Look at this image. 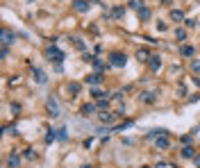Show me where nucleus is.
Segmentation results:
<instances>
[{"label":"nucleus","instance_id":"7","mask_svg":"<svg viewBox=\"0 0 200 168\" xmlns=\"http://www.w3.org/2000/svg\"><path fill=\"white\" fill-rule=\"evenodd\" d=\"M18 164H21V157H18L16 152H12L7 157V168H18Z\"/></svg>","mask_w":200,"mask_h":168},{"label":"nucleus","instance_id":"6","mask_svg":"<svg viewBox=\"0 0 200 168\" xmlns=\"http://www.w3.org/2000/svg\"><path fill=\"white\" fill-rule=\"evenodd\" d=\"M114 118H116V116H114L111 111H100V114H98V121L105 123V125H111V123H114Z\"/></svg>","mask_w":200,"mask_h":168},{"label":"nucleus","instance_id":"9","mask_svg":"<svg viewBox=\"0 0 200 168\" xmlns=\"http://www.w3.org/2000/svg\"><path fill=\"white\" fill-rule=\"evenodd\" d=\"M12 41H14V32L5 27V30H3V46H9Z\"/></svg>","mask_w":200,"mask_h":168},{"label":"nucleus","instance_id":"2","mask_svg":"<svg viewBox=\"0 0 200 168\" xmlns=\"http://www.w3.org/2000/svg\"><path fill=\"white\" fill-rule=\"evenodd\" d=\"M109 64L116 66V68H123V66L127 64V57L121 55V52H111V55H109Z\"/></svg>","mask_w":200,"mask_h":168},{"label":"nucleus","instance_id":"21","mask_svg":"<svg viewBox=\"0 0 200 168\" xmlns=\"http://www.w3.org/2000/svg\"><path fill=\"white\" fill-rule=\"evenodd\" d=\"M182 157H196V154H193V148H189V145H186L184 150H182Z\"/></svg>","mask_w":200,"mask_h":168},{"label":"nucleus","instance_id":"18","mask_svg":"<svg viewBox=\"0 0 200 168\" xmlns=\"http://www.w3.org/2000/svg\"><path fill=\"white\" fill-rule=\"evenodd\" d=\"M175 39H177V41H184V39H186V32H184V30H175Z\"/></svg>","mask_w":200,"mask_h":168},{"label":"nucleus","instance_id":"8","mask_svg":"<svg viewBox=\"0 0 200 168\" xmlns=\"http://www.w3.org/2000/svg\"><path fill=\"white\" fill-rule=\"evenodd\" d=\"M155 145L159 148V150H168V148H170V141H168V136L164 134V136H159V139L155 141Z\"/></svg>","mask_w":200,"mask_h":168},{"label":"nucleus","instance_id":"4","mask_svg":"<svg viewBox=\"0 0 200 168\" xmlns=\"http://www.w3.org/2000/svg\"><path fill=\"white\" fill-rule=\"evenodd\" d=\"M46 107H48V111H50V116H52V118H57V116H59V105H57V100H55V98H48Z\"/></svg>","mask_w":200,"mask_h":168},{"label":"nucleus","instance_id":"26","mask_svg":"<svg viewBox=\"0 0 200 168\" xmlns=\"http://www.w3.org/2000/svg\"><path fill=\"white\" fill-rule=\"evenodd\" d=\"M191 68H193V71H198V73H200V62H191Z\"/></svg>","mask_w":200,"mask_h":168},{"label":"nucleus","instance_id":"19","mask_svg":"<svg viewBox=\"0 0 200 168\" xmlns=\"http://www.w3.org/2000/svg\"><path fill=\"white\" fill-rule=\"evenodd\" d=\"M137 57H139V62H148V59H150L146 50H139V52H137Z\"/></svg>","mask_w":200,"mask_h":168},{"label":"nucleus","instance_id":"11","mask_svg":"<svg viewBox=\"0 0 200 168\" xmlns=\"http://www.w3.org/2000/svg\"><path fill=\"white\" fill-rule=\"evenodd\" d=\"M87 82H89V84H100V82H102V73H93V75H89V77H87Z\"/></svg>","mask_w":200,"mask_h":168},{"label":"nucleus","instance_id":"15","mask_svg":"<svg viewBox=\"0 0 200 168\" xmlns=\"http://www.w3.org/2000/svg\"><path fill=\"white\" fill-rule=\"evenodd\" d=\"M141 102H155V93H141Z\"/></svg>","mask_w":200,"mask_h":168},{"label":"nucleus","instance_id":"12","mask_svg":"<svg viewBox=\"0 0 200 168\" xmlns=\"http://www.w3.org/2000/svg\"><path fill=\"white\" fill-rule=\"evenodd\" d=\"M170 18H173V21H184V12L182 9H173V12H170Z\"/></svg>","mask_w":200,"mask_h":168},{"label":"nucleus","instance_id":"16","mask_svg":"<svg viewBox=\"0 0 200 168\" xmlns=\"http://www.w3.org/2000/svg\"><path fill=\"white\" fill-rule=\"evenodd\" d=\"M93 111H96V107H93V105H84L82 107V116H91Z\"/></svg>","mask_w":200,"mask_h":168},{"label":"nucleus","instance_id":"22","mask_svg":"<svg viewBox=\"0 0 200 168\" xmlns=\"http://www.w3.org/2000/svg\"><path fill=\"white\" fill-rule=\"evenodd\" d=\"M57 139H59V141L66 139V130H64V127H59V130H57Z\"/></svg>","mask_w":200,"mask_h":168},{"label":"nucleus","instance_id":"10","mask_svg":"<svg viewBox=\"0 0 200 168\" xmlns=\"http://www.w3.org/2000/svg\"><path fill=\"white\" fill-rule=\"evenodd\" d=\"M148 66H150V71H159V66H161L159 57H157V55H152V57L148 59Z\"/></svg>","mask_w":200,"mask_h":168},{"label":"nucleus","instance_id":"13","mask_svg":"<svg viewBox=\"0 0 200 168\" xmlns=\"http://www.w3.org/2000/svg\"><path fill=\"white\" fill-rule=\"evenodd\" d=\"M139 18H141V21H150V9L148 7H141L139 9Z\"/></svg>","mask_w":200,"mask_h":168},{"label":"nucleus","instance_id":"3","mask_svg":"<svg viewBox=\"0 0 200 168\" xmlns=\"http://www.w3.org/2000/svg\"><path fill=\"white\" fill-rule=\"evenodd\" d=\"M73 9L78 14H87L89 12V0H73Z\"/></svg>","mask_w":200,"mask_h":168},{"label":"nucleus","instance_id":"17","mask_svg":"<svg viewBox=\"0 0 200 168\" xmlns=\"http://www.w3.org/2000/svg\"><path fill=\"white\" fill-rule=\"evenodd\" d=\"M123 14H125V9H123V7H114V12H111V16H114V18H121Z\"/></svg>","mask_w":200,"mask_h":168},{"label":"nucleus","instance_id":"25","mask_svg":"<svg viewBox=\"0 0 200 168\" xmlns=\"http://www.w3.org/2000/svg\"><path fill=\"white\" fill-rule=\"evenodd\" d=\"M107 100H109V98H107ZM107 100H105V98H100V100H98V107H100V109H102V107H107Z\"/></svg>","mask_w":200,"mask_h":168},{"label":"nucleus","instance_id":"24","mask_svg":"<svg viewBox=\"0 0 200 168\" xmlns=\"http://www.w3.org/2000/svg\"><path fill=\"white\" fill-rule=\"evenodd\" d=\"M71 93H80V84H71Z\"/></svg>","mask_w":200,"mask_h":168},{"label":"nucleus","instance_id":"28","mask_svg":"<svg viewBox=\"0 0 200 168\" xmlns=\"http://www.w3.org/2000/svg\"><path fill=\"white\" fill-rule=\"evenodd\" d=\"M157 30H161V32H164V30H168V25H166V23H157Z\"/></svg>","mask_w":200,"mask_h":168},{"label":"nucleus","instance_id":"5","mask_svg":"<svg viewBox=\"0 0 200 168\" xmlns=\"http://www.w3.org/2000/svg\"><path fill=\"white\" fill-rule=\"evenodd\" d=\"M32 75H34L36 84H46V82H48V77H46V73L41 71V68H34V66H32Z\"/></svg>","mask_w":200,"mask_h":168},{"label":"nucleus","instance_id":"1","mask_svg":"<svg viewBox=\"0 0 200 168\" xmlns=\"http://www.w3.org/2000/svg\"><path fill=\"white\" fill-rule=\"evenodd\" d=\"M46 55L50 57V62H55L57 66H62V62H64V52L59 50L57 46H48V50H46Z\"/></svg>","mask_w":200,"mask_h":168},{"label":"nucleus","instance_id":"23","mask_svg":"<svg viewBox=\"0 0 200 168\" xmlns=\"http://www.w3.org/2000/svg\"><path fill=\"white\" fill-rule=\"evenodd\" d=\"M25 159H34V152L30 150V148H27V150H25Z\"/></svg>","mask_w":200,"mask_h":168},{"label":"nucleus","instance_id":"14","mask_svg":"<svg viewBox=\"0 0 200 168\" xmlns=\"http://www.w3.org/2000/svg\"><path fill=\"white\" fill-rule=\"evenodd\" d=\"M180 55L191 57V55H193V48H191V46H182V48H180Z\"/></svg>","mask_w":200,"mask_h":168},{"label":"nucleus","instance_id":"31","mask_svg":"<svg viewBox=\"0 0 200 168\" xmlns=\"http://www.w3.org/2000/svg\"><path fill=\"white\" fill-rule=\"evenodd\" d=\"M141 168H150V166H141Z\"/></svg>","mask_w":200,"mask_h":168},{"label":"nucleus","instance_id":"29","mask_svg":"<svg viewBox=\"0 0 200 168\" xmlns=\"http://www.w3.org/2000/svg\"><path fill=\"white\" fill-rule=\"evenodd\" d=\"M193 161H196V164L200 166V154H196V157H193Z\"/></svg>","mask_w":200,"mask_h":168},{"label":"nucleus","instance_id":"27","mask_svg":"<svg viewBox=\"0 0 200 168\" xmlns=\"http://www.w3.org/2000/svg\"><path fill=\"white\" fill-rule=\"evenodd\" d=\"M196 25H198V21H191V18L186 21V27H196Z\"/></svg>","mask_w":200,"mask_h":168},{"label":"nucleus","instance_id":"20","mask_svg":"<svg viewBox=\"0 0 200 168\" xmlns=\"http://www.w3.org/2000/svg\"><path fill=\"white\" fill-rule=\"evenodd\" d=\"M73 41V46L78 48V50H84V43H82V39H71Z\"/></svg>","mask_w":200,"mask_h":168},{"label":"nucleus","instance_id":"30","mask_svg":"<svg viewBox=\"0 0 200 168\" xmlns=\"http://www.w3.org/2000/svg\"><path fill=\"white\" fill-rule=\"evenodd\" d=\"M82 168H91V166H89V164H84V166H82Z\"/></svg>","mask_w":200,"mask_h":168}]
</instances>
